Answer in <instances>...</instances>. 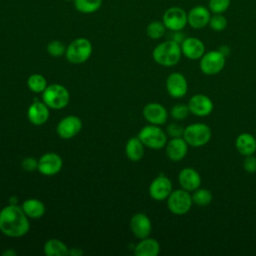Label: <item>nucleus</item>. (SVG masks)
I'll use <instances>...</instances> for the list:
<instances>
[{"instance_id": "f257e3e1", "label": "nucleus", "mask_w": 256, "mask_h": 256, "mask_svg": "<svg viewBox=\"0 0 256 256\" xmlns=\"http://www.w3.org/2000/svg\"><path fill=\"white\" fill-rule=\"evenodd\" d=\"M29 220L22 208L9 204L0 211V231L8 237H21L29 231Z\"/></svg>"}, {"instance_id": "f03ea898", "label": "nucleus", "mask_w": 256, "mask_h": 256, "mask_svg": "<svg viewBox=\"0 0 256 256\" xmlns=\"http://www.w3.org/2000/svg\"><path fill=\"white\" fill-rule=\"evenodd\" d=\"M181 55L180 44L171 39L159 43L152 51L153 60L164 67L176 65L180 61Z\"/></svg>"}, {"instance_id": "7ed1b4c3", "label": "nucleus", "mask_w": 256, "mask_h": 256, "mask_svg": "<svg viewBox=\"0 0 256 256\" xmlns=\"http://www.w3.org/2000/svg\"><path fill=\"white\" fill-rule=\"evenodd\" d=\"M92 54V44L84 37L74 39L66 48L65 56L72 64H81L86 62Z\"/></svg>"}, {"instance_id": "20e7f679", "label": "nucleus", "mask_w": 256, "mask_h": 256, "mask_svg": "<svg viewBox=\"0 0 256 256\" xmlns=\"http://www.w3.org/2000/svg\"><path fill=\"white\" fill-rule=\"evenodd\" d=\"M212 136L210 127L205 123H192L184 128L183 138L189 146L202 147L206 145Z\"/></svg>"}, {"instance_id": "39448f33", "label": "nucleus", "mask_w": 256, "mask_h": 256, "mask_svg": "<svg viewBox=\"0 0 256 256\" xmlns=\"http://www.w3.org/2000/svg\"><path fill=\"white\" fill-rule=\"evenodd\" d=\"M70 94L68 90L60 84H52L42 92L43 102L52 109H62L69 103Z\"/></svg>"}, {"instance_id": "423d86ee", "label": "nucleus", "mask_w": 256, "mask_h": 256, "mask_svg": "<svg viewBox=\"0 0 256 256\" xmlns=\"http://www.w3.org/2000/svg\"><path fill=\"white\" fill-rule=\"evenodd\" d=\"M138 138L144 146L151 149H161L167 143V134L158 125L153 124L144 126L140 130Z\"/></svg>"}, {"instance_id": "0eeeda50", "label": "nucleus", "mask_w": 256, "mask_h": 256, "mask_svg": "<svg viewBox=\"0 0 256 256\" xmlns=\"http://www.w3.org/2000/svg\"><path fill=\"white\" fill-rule=\"evenodd\" d=\"M193 204L190 192L184 189H177L170 193L167 198L168 209L175 215H184L191 209Z\"/></svg>"}, {"instance_id": "6e6552de", "label": "nucleus", "mask_w": 256, "mask_h": 256, "mask_svg": "<svg viewBox=\"0 0 256 256\" xmlns=\"http://www.w3.org/2000/svg\"><path fill=\"white\" fill-rule=\"evenodd\" d=\"M226 57L219 50L205 52L200 58V70L206 75H216L222 71L225 66Z\"/></svg>"}, {"instance_id": "1a4fd4ad", "label": "nucleus", "mask_w": 256, "mask_h": 256, "mask_svg": "<svg viewBox=\"0 0 256 256\" xmlns=\"http://www.w3.org/2000/svg\"><path fill=\"white\" fill-rule=\"evenodd\" d=\"M162 22L170 31H181L188 24L187 12L179 6L169 7L163 13Z\"/></svg>"}, {"instance_id": "9d476101", "label": "nucleus", "mask_w": 256, "mask_h": 256, "mask_svg": "<svg viewBox=\"0 0 256 256\" xmlns=\"http://www.w3.org/2000/svg\"><path fill=\"white\" fill-rule=\"evenodd\" d=\"M63 161L60 155L54 152L45 153L38 160V171L45 176H53L62 169Z\"/></svg>"}, {"instance_id": "9b49d317", "label": "nucleus", "mask_w": 256, "mask_h": 256, "mask_svg": "<svg viewBox=\"0 0 256 256\" xmlns=\"http://www.w3.org/2000/svg\"><path fill=\"white\" fill-rule=\"evenodd\" d=\"M172 192L171 180L163 174L157 176L149 185V195L156 201H162L168 198Z\"/></svg>"}, {"instance_id": "f8f14e48", "label": "nucleus", "mask_w": 256, "mask_h": 256, "mask_svg": "<svg viewBox=\"0 0 256 256\" xmlns=\"http://www.w3.org/2000/svg\"><path fill=\"white\" fill-rule=\"evenodd\" d=\"M82 128V121L79 117L69 115L60 120L57 124L56 131L59 137L63 139H71L76 136Z\"/></svg>"}, {"instance_id": "ddd939ff", "label": "nucleus", "mask_w": 256, "mask_h": 256, "mask_svg": "<svg viewBox=\"0 0 256 256\" xmlns=\"http://www.w3.org/2000/svg\"><path fill=\"white\" fill-rule=\"evenodd\" d=\"M166 90L173 98H182L188 91V83L185 76L179 72L171 73L166 79Z\"/></svg>"}, {"instance_id": "4468645a", "label": "nucleus", "mask_w": 256, "mask_h": 256, "mask_svg": "<svg viewBox=\"0 0 256 256\" xmlns=\"http://www.w3.org/2000/svg\"><path fill=\"white\" fill-rule=\"evenodd\" d=\"M212 13L208 7L198 5L194 6L187 12L188 25L193 29H203L209 25Z\"/></svg>"}, {"instance_id": "2eb2a0df", "label": "nucleus", "mask_w": 256, "mask_h": 256, "mask_svg": "<svg viewBox=\"0 0 256 256\" xmlns=\"http://www.w3.org/2000/svg\"><path fill=\"white\" fill-rule=\"evenodd\" d=\"M188 107L190 113L198 116L205 117L209 115L213 110L212 100L204 94H195L188 101Z\"/></svg>"}, {"instance_id": "dca6fc26", "label": "nucleus", "mask_w": 256, "mask_h": 256, "mask_svg": "<svg viewBox=\"0 0 256 256\" xmlns=\"http://www.w3.org/2000/svg\"><path fill=\"white\" fill-rule=\"evenodd\" d=\"M143 116L150 124L159 126L166 123L168 112L162 104L152 102L146 104L143 108Z\"/></svg>"}, {"instance_id": "f3484780", "label": "nucleus", "mask_w": 256, "mask_h": 256, "mask_svg": "<svg viewBox=\"0 0 256 256\" xmlns=\"http://www.w3.org/2000/svg\"><path fill=\"white\" fill-rule=\"evenodd\" d=\"M182 55L190 60H198L205 53V45L197 37H186L180 44Z\"/></svg>"}, {"instance_id": "a211bd4d", "label": "nucleus", "mask_w": 256, "mask_h": 256, "mask_svg": "<svg viewBox=\"0 0 256 256\" xmlns=\"http://www.w3.org/2000/svg\"><path fill=\"white\" fill-rule=\"evenodd\" d=\"M130 228L136 238L144 239L149 237L152 230V224L146 214L137 213L133 215L130 220Z\"/></svg>"}, {"instance_id": "6ab92c4d", "label": "nucleus", "mask_w": 256, "mask_h": 256, "mask_svg": "<svg viewBox=\"0 0 256 256\" xmlns=\"http://www.w3.org/2000/svg\"><path fill=\"white\" fill-rule=\"evenodd\" d=\"M178 182L182 189L193 192L200 187L201 176L194 168L185 167L178 174Z\"/></svg>"}, {"instance_id": "aec40b11", "label": "nucleus", "mask_w": 256, "mask_h": 256, "mask_svg": "<svg viewBox=\"0 0 256 256\" xmlns=\"http://www.w3.org/2000/svg\"><path fill=\"white\" fill-rule=\"evenodd\" d=\"M188 144L183 137L171 138L165 145V152L167 157L173 161H181L188 152Z\"/></svg>"}, {"instance_id": "412c9836", "label": "nucleus", "mask_w": 256, "mask_h": 256, "mask_svg": "<svg viewBox=\"0 0 256 256\" xmlns=\"http://www.w3.org/2000/svg\"><path fill=\"white\" fill-rule=\"evenodd\" d=\"M49 107L44 102H33L27 111L29 121L34 125H42L49 118Z\"/></svg>"}, {"instance_id": "4be33fe9", "label": "nucleus", "mask_w": 256, "mask_h": 256, "mask_svg": "<svg viewBox=\"0 0 256 256\" xmlns=\"http://www.w3.org/2000/svg\"><path fill=\"white\" fill-rule=\"evenodd\" d=\"M235 146L241 155H252L256 151V138L249 133H241L236 138Z\"/></svg>"}, {"instance_id": "5701e85b", "label": "nucleus", "mask_w": 256, "mask_h": 256, "mask_svg": "<svg viewBox=\"0 0 256 256\" xmlns=\"http://www.w3.org/2000/svg\"><path fill=\"white\" fill-rule=\"evenodd\" d=\"M160 252V244L154 238L146 237L135 246L134 253L136 256H157Z\"/></svg>"}, {"instance_id": "b1692460", "label": "nucleus", "mask_w": 256, "mask_h": 256, "mask_svg": "<svg viewBox=\"0 0 256 256\" xmlns=\"http://www.w3.org/2000/svg\"><path fill=\"white\" fill-rule=\"evenodd\" d=\"M22 210L28 218L38 219L41 218L45 213V205L38 199L30 198L26 199L21 206Z\"/></svg>"}, {"instance_id": "393cba45", "label": "nucleus", "mask_w": 256, "mask_h": 256, "mask_svg": "<svg viewBox=\"0 0 256 256\" xmlns=\"http://www.w3.org/2000/svg\"><path fill=\"white\" fill-rule=\"evenodd\" d=\"M125 152L131 161H139L144 156V144L138 137L130 138L126 143Z\"/></svg>"}, {"instance_id": "a878e982", "label": "nucleus", "mask_w": 256, "mask_h": 256, "mask_svg": "<svg viewBox=\"0 0 256 256\" xmlns=\"http://www.w3.org/2000/svg\"><path fill=\"white\" fill-rule=\"evenodd\" d=\"M43 251L47 256H66L69 255L68 247L59 239L52 238L45 242Z\"/></svg>"}, {"instance_id": "bb28decb", "label": "nucleus", "mask_w": 256, "mask_h": 256, "mask_svg": "<svg viewBox=\"0 0 256 256\" xmlns=\"http://www.w3.org/2000/svg\"><path fill=\"white\" fill-rule=\"evenodd\" d=\"M75 9L83 14H91L98 11L102 6V0H74Z\"/></svg>"}, {"instance_id": "cd10ccee", "label": "nucleus", "mask_w": 256, "mask_h": 256, "mask_svg": "<svg viewBox=\"0 0 256 256\" xmlns=\"http://www.w3.org/2000/svg\"><path fill=\"white\" fill-rule=\"evenodd\" d=\"M167 28L165 27L162 20H154L150 22L146 27V34L147 36L152 40H158L161 39L165 33Z\"/></svg>"}, {"instance_id": "c85d7f7f", "label": "nucleus", "mask_w": 256, "mask_h": 256, "mask_svg": "<svg viewBox=\"0 0 256 256\" xmlns=\"http://www.w3.org/2000/svg\"><path fill=\"white\" fill-rule=\"evenodd\" d=\"M191 196H192L193 203L196 204L197 206H201V207L209 205L213 199L212 193L208 189L200 188V187L198 189H196L195 191H193Z\"/></svg>"}, {"instance_id": "c756f323", "label": "nucleus", "mask_w": 256, "mask_h": 256, "mask_svg": "<svg viewBox=\"0 0 256 256\" xmlns=\"http://www.w3.org/2000/svg\"><path fill=\"white\" fill-rule=\"evenodd\" d=\"M27 85L31 91L42 93L47 87V82L44 76L40 74H32L27 80Z\"/></svg>"}, {"instance_id": "7c9ffc66", "label": "nucleus", "mask_w": 256, "mask_h": 256, "mask_svg": "<svg viewBox=\"0 0 256 256\" xmlns=\"http://www.w3.org/2000/svg\"><path fill=\"white\" fill-rule=\"evenodd\" d=\"M231 0H209L208 9L212 14H224L230 7Z\"/></svg>"}, {"instance_id": "2f4dec72", "label": "nucleus", "mask_w": 256, "mask_h": 256, "mask_svg": "<svg viewBox=\"0 0 256 256\" xmlns=\"http://www.w3.org/2000/svg\"><path fill=\"white\" fill-rule=\"evenodd\" d=\"M189 113H190V110H189L188 105H185L183 103L174 105L170 110L171 117L176 121H181V120L186 119L188 117Z\"/></svg>"}, {"instance_id": "473e14b6", "label": "nucleus", "mask_w": 256, "mask_h": 256, "mask_svg": "<svg viewBox=\"0 0 256 256\" xmlns=\"http://www.w3.org/2000/svg\"><path fill=\"white\" fill-rule=\"evenodd\" d=\"M227 19L223 14H212L210 21H209V26L213 31L220 32L226 29L227 27Z\"/></svg>"}, {"instance_id": "72a5a7b5", "label": "nucleus", "mask_w": 256, "mask_h": 256, "mask_svg": "<svg viewBox=\"0 0 256 256\" xmlns=\"http://www.w3.org/2000/svg\"><path fill=\"white\" fill-rule=\"evenodd\" d=\"M66 46L59 40H52L47 45V52L52 57H60L66 53Z\"/></svg>"}, {"instance_id": "f704fd0d", "label": "nucleus", "mask_w": 256, "mask_h": 256, "mask_svg": "<svg viewBox=\"0 0 256 256\" xmlns=\"http://www.w3.org/2000/svg\"><path fill=\"white\" fill-rule=\"evenodd\" d=\"M184 133V127L176 122L168 124L166 127V134L170 136L171 138H178V137H183Z\"/></svg>"}, {"instance_id": "c9c22d12", "label": "nucleus", "mask_w": 256, "mask_h": 256, "mask_svg": "<svg viewBox=\"0 0 256 256\" xmlns=\"http://www.w3.org/2000/svg\"><path fill=\"white\" fill-rule=\"evenodd\" d=\"M243 168L248 173L256 172V157L253 154L245 156L243 161Z\"/></svg>"}, {"instance_id": "e433bc0d", "label": "nucleus", "mask_w": 256, "mask_h": 256, "mask_svg": "<svg viewBox=\"0 0 256 256\" xmlns=\"http://www.w3.org/2000/svg\"><path fill=\"white\" fill-rule=\"evenodd\" d=\"M21 166L25 171L31 172L38 169V160L33 157H26L22 160Z\"/></svg>"}, {"instance_id": "4c0bfd02", "label": "nucleus", "mask_w": 256, "mask_h": 256, "mask_svg": "<svg viewBox=\"0 0 256 256\" xmlns=\"http://www.w3.org/2000/svg\"><path fill=\"white\" fill-rule=\"evenodd\" d=\"M171 32H172V37L170 39L179 44H181L182 41L186 38L185 35L182 33V30L181 31H171Z\"/></svg>"}, {"instance_id": "58836bf2", "label": "nucleus", "mask_w": 256, "mask_h": 256, "mask_svg": "<svg viewBox=\"0 0 256 256\" xmlns=\"http://www.w3.org/2000/svg\"><path fill=\"white\" fill-rule=\"evenodd\" d=\"M225 57L226 56H228L229 55V53H230V49H229V47L228 46H226V45H222V46H220L219 47V49H218Z\"/></svg>"}, {"instance_id": "ea45409f", "label": "nucleus", "mask_w": 256, "mask_h": 256, "mask_svg": "<svg viewBox=\"0 0 256 256\" xmlns=\"http://www.w3.org/2000/svg\"><path fill=\"white\" fill-rule=\"evenodd\" d=\"M82 253L83 251L80 248H72L69 250V255H72V256H79Z\"/></svg>"}, {"instance_id": "a19ab883", "label": "nucleus", "mask_w": 256, "mask_h": 256, "mask_svg": "<svg viewBox=\"0 0 256 256\" xmlns=\"http://www.w3.org/2000/svg\"><path fill=\"white\" fill-rule=\"evenodd\" d=\"M2 255L3 256H16L17 252L15 250H13V249H7V250L2 252Z\"/></svg>"}, {"instance_id": "79ce46f5", "label": "nucleus", "mask_w": 256, "mask_h": 256, "mask_svg": "<svg viewBox=\"0 0 256 256\" xmlns=\"http://www.w3.org/2000/svg\"><path fill=\"white\" fill-rule=\"evenodd\" d=\"M65 1H74V0H65Z\"/></svg>"}, {"instance_id": "37998d69", "label": "nucleus", "mask_w": 256, "mask_h": 256, "mask_svg": "<svg viewBox=\"0 0 256 256\" xmlns=\"http://www.w3.org/2000/svg\"><path fill=\"white\" fill-rule=\"evenodd\" d=\"M255 138H256V130H255Z\"/></svg>"}]
</instances>
